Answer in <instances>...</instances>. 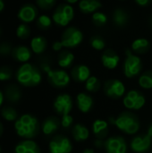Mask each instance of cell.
I'll return each mask as SVG.
<instances>
[{
	"label": "cell",
	"mask_w": 152,
	"mask_h": 153,
	"mask_svg": "<svg viewBox=\"0 0 152 153\" xmlns=\"http://www.w3.org/2000/svg\"><path fill=\"white\" fill-rule=\"evenodd\" d=\"M109 122L127 135H136L141 128L139 118L130 111L123 112L116 117H110Z\"/></svg>",
	"instance_id": "obj_1"
},
{
	"label": "cell",
	"mask_w": 152,
	"mask_h": 153,
	"mask_svg": "<svg viewBox=\"0 0 152 153\" xmlns=\"http://www.w3.org/2000/svg\"><path fill=\"white\" fill-rule=\"evenodd\" d=\"M14 129L17 135L21 138L31 140L38 135L40 125L34 116L30 114H24L15 121Z\"/></svg>",
	"instance_id": "obj_2"
},
{
	"label": "cell",
	"mask_w": 152,
	"mask_h": 153,
	"mask_svg": "<svg viewBox=\"0 0 152 153\" xmlns=\"http://www.w3.org/2000/svg\"><path fill=\"white\" fill-rule=\"evenodd\" d=\"M17 82L25 87H34L39 85L42 81L40 70L30 63L22 65L16 72Z\"/></svg>",
	"instance_id": "obj_3"
},
{
	"label": "cell",
	"mask_w": 152,
	"mask_h": 153,
	"mask_svg": "<svg viewBox=\"0 0 152 153\" xmlns=\"http://www.w3.org/2000/svg\"><path fill=\"white\" fill-rule=\"evenodd\" d=\"M142 66V59L137 55L133 54L130 49H127L126 57L124 62V74L125 77L132 79L140 75Z\"/></svg>",
	"instance_id": "obj_4"
},
{
	"label": "cell",
	"mask_w": 152,
	"mask_h": 153,
	"mask_svg": "<svg viewBox=\"0 0 152 153\" xmlns=\"http://www.w3.org/2000/svg\"><path fill=\"white\" fill-rule=\"evenodd\" d=\"M145 104L146 98L138 90H130L123 97V105L128 111H139Z\"/></svg>",
	"instance_id": "obj_5"
},
{
	"label": "cell",
	"mask_w": 152,
	"mask_h": 153,
	"mask_svg": "<svg viewBox=\"0 0 152 153\" xmlns=\"http://www.w3.org/2000/svg\"><path fill=\"white\" fill-rule=\"evenodd\" d=\"M73 17L74 10L73 6L69 4H61L56 8L52 15V20L56 25L65 27L70 23Z\"/></svg>",
	"instance_id": "obj_6"
},
{
	"label": "cell",
	"mask_w": 152,
	"mask_h": 153,
	"mask_svg": "<svg viewBox=\"0 0 152 153\" xmlns=\"http://www.w3.org/2000/svg\"><path fill=\"white\" fill-rule=\"evenodd\" d=\"M83 40L82 32L74 26L66 28L61 37V42L65 48H73L78 47Z\"/></svg>",
	"instance_id": "obj_7"
},
{
	"label": "cell",
	"mask_w": 152,
	"mask_h": 153,
	"mask_svg": "<svg viewBox=\"0 0 152 153\" xmlns=\"http://www.w3.org/2000/svg\"><path fill=\"white\" fill-rule=\"evenodd\" d=\"M103 91L105 95L112 100H118L123 98L126 93L125 83L118 79H110L104 82Z\"/></svg>",
	"instance_id": "obj_8"
},
{
	"label": "cell",
	"mask_w": 152,
	"mask_h": 153,
	"mask_svg": "<svg viewBox=\"0 0 152 153\" xmlns=\"http://www.w3.org/2000/svg\"><path fill=\"white\" fill-rule=\"evenodd\" d=\"M49 153H71L73 150L72 140L65 135L54 136L48 143Z\"/></svg>",
	"instance_id": "obj_9"
},
{
	"label": "cell",
	"mask_w": 152,
	"mask_h": 153,
	"mask_svg": "<svg viewBox=\"0 0 152 153\" xmlns=\"http://www.w3.org/2000/svg\"><path fill=\"white\" fill-rule=\"evenodd\" d=\"M73 100L68 93H61L57 95L53 102V108L55 112L62 117L65 115L71 114L73 108Z\"/></svg>",
	"instance_id": "obj_10"
},
{
	"label": "cell",
	"mask_w": 152,
	"mask_h": 153,
	"mask_svg": "<svg viewBox=\"0 0 152 153\" xmlns=\"http://www.w3.org/2000/svg\"><path fill=\"white\" fill-rule=\"evenodd\" d=\"M49 83L56 89H64L71 82V75L64 69L51 70L47 74Z\"/></svg>",
	"instance_id": "obj_11"
},
{
	"label": "cell",
	"mask_w": 152,
	"mask_h": 153,
	"mask_svg": "<svg viewBox=\"0 0 152 153\" xmlns=\"http://www.w3.org/2000/svg\"><path fill=\"white\" fill-rule=\"evenodd\" d=\"M128 148L129 146L123 136L115 135L105 140L104 149L106 153H127Z\"/></svg>",
	"instance_id": "obj_12"
},
{
	"label": "cell",
	"mask_w": 152,
	"mask_h": 153,
	"mask_svg": "<svg viewBox=\"0 0 152 153\" xmlns=\"http://www.w3.org/2000/svg\"><path fill=\"white\" fill-rule=\"evenodd\" d=\"M152 144V138L146 134H137L134 135L130 142V149L134 153L148 152Z\"/></svg>",
	"instance_id": "obj_13"
},
{
	"label": "cell",
	"mask_w": 152,
	"mask_h": 153,
	"mask_svg": "<svg viewBox=\"0 0 152 153\" xmlns=\"http://www.w3.org/2000/svg\"><path fill=\"white\" fill-rule=\"evenodd\" d=\"M75 104L81 113L87 114L93 108L94 100L89 92H79L75 98Z\"/></svg>",
	"instance_id": "obj_14"
},
{
	"label": "cell",
	"mask_w": 152,
	"mask_h": 153,
	"mask_svg": "<svg viewBox=\"0 0 152 153\" xmlns=\"http://www.w3.org/2000/svg\"><path fill=\"white\" fill-rule=\"evenodd\" d=\"M91 132L96 139L106 140L109 134V122L104 119H96L92 123Z\"/></svg>",
	"instance_id": "obj_15"
},
{
	"label": "cell",
	"mask_w": 152,
	"mask_h": 153,
	"mask_svg": "<svg viewBox=\"0 0 152 153\" xmlns=\"http://www.w3.org/2000/svg\"><path fill=\"white\" fill-rule=\"evenodd\" d=\"M120 62L118 54L111 48L106 49L101 55V63L103 66L108 70L116 69Z\"/></svg>",
	"instance_id": "obj_16"
},
{
	"label": "cell",
	"mask_w": 152,
	"mask_h": 153,
	"mask_svg": "<svg viewBox=\"0 0 152 153\" xmlns=\"http://www.w3.org/2000/svg\"><path fill=\"white\" fill-rule=\"evenodd\" d=\"M38 15L37 7L31 4H26L22 5L18 12V18L23 23H29L33 22Z\"/></svg>",
	"instance_id": "obj_17"
},
{
	"label": "cell",
	"mask_w": 152,
	"mask_h": 153,
	"mask_svg": "<svg viewBox=\"0 0 152 153\" xmlns=\"http://www.w3.org/2000/svg\"><path fill=\"white\" fill-rule=\"evenodd\" d=\"M61 126L60 119L56 117H47L40 126L41 132L46 136H50L55 134Z\"/></svg>",
	"instance_id": "obj_18"
},
{
	"label": "cell",
	"mask_w": 152,
	"mask_h": 153,
	"mask_svg": "<svg viewBox=\"0 0 152 153\" xmlns=\"http://www.w3.org/2000/svg\"><path fill=\"white\" fill-rule=\"evenodd\" d=\"M71 78L75 82H85L91 75L90 68L85 65H77L71 70Z\"/></svg>",
	"instance_id": "obj_19"
},
{
	"label": "cell",
	"mask_w": 152,
	"mask_h": 153,
	"mask_svg": "<svg viewBox=\"0 0 152 153\" xmlns=\"http://www.w3.org/2000/svg\"><path fill=\"white\" fill-rule=\"evenodd\" d=\"M71 134L75 142L83 143L90 138V131L85 125L78 123L73 125V127L71 128Z\"/></svg>",
	"instance_id": "obj_20"
},
{
	"label": "cell",
	"mask_w": 152,
	"mask_h": 153,
	"mask_svg": "<svg viewBox=\"0 0 152 153\" xmlns=\"http://www.w3.org/2000/svg\"><path fill=\"white\" fill-rule=\"evenodd\" d=\"M15 153H40L38 143L30 139H25L18 143L14 148Z\"/></svg>",
	"instance_id": "obj_21"
},
{
	"label": "cell",
	"mask_w": 152,
	"mask_h": 153,
	"mask_svg": "<svg viewBox=\"0 0 152 153\" xmlns=\"http://www.w3.org/2000/svg\"><path fill=\"white\" fill-rule=\"evenodd\" d=\"M102 3L100 0H80L79 9L84 14H90L98 12L101 8Z\"/></svg>",
	"instance_id": "obj_22"
},
{
	"label": "cell",
	"mask_w": 152,
	"mask_h": 153,
	"mask_svg": "<svg viewBox=\"0 0 152 153\" xmlns=\"http://www.w3.org/2000/svg\"><path fill=\"white\" fill-rule=\"evenodd\" d=\"M113 23L118 28H124L129 22V13L123 8H116L112 13Z\"/></svg>",
	"instance_id": "obj_23"
},
{
	"label": "cell",
	"mask_w": 152,
	"mask_h": 153,
	"mask_svg": "<svg viewBox=\"0 0 152 153\" xmlns=\"http://www.w3.org/2000/svg\"><path fill=\"white\" fill-rule=\"evenodd\" d=\"M12 56L18 62L27 63L31 57V51L25 46H18L13 49Z\"/></svg>",
	"instance_id": "obj_24"
},
{
	"label": "cell",
	"mask_w": 152,
	"mask_h": 153,
	"mask_svg": "<svg viewBox=\"0 0 152 153\" xmlns=\"http://www.w3.org/2000/svg\"><path fill=\"white\" fill-rule=\"evenodd\" d=\"M73 61H74V55L72 52H70L69 50L60 51L57 57V63L62 69L70 68L73 65Z\"/></svg>",
	"instance_id": "obj_25"
},
{
	"label": "cell",
	"mask_w": 152,
	"mask_h": 153,
	"mask_svg": "<svg viewBox=\"0 0 152 153\" xmlns=\"http://www.w3.org/2000/svg\"><path fill=\"white\" fill-rule=\"evenodd\" d=\"M151 48V42L144 38H139L133 40L132 43V49L134 53L138 55H142L147 53Z\"/></svg>",
	"instance_id": "obj_26"
},
{
	"label": "cell",
	"mask_w": 152,
	"mask_h": 153,
	"mask_svg": "<svg viewBox=\"0 0 152 153\" xmlns=\"http://www.w3.org/2000/svg\"><path fill=\"white\" fill-rule=\"evenodd\" d=\"M47 45V43L45 38L40 36L34 37L30 41V49L32 50L33 53L37 55H40L46 50Z\"/></svg>",
	"instance_id": "obj_27"
},
{
	"label": "cell",
	"mask_w": 152,
	"mask_h": 153,
	"mask_svg": "<svg viewBox=\"0 0 152 153\" xmlns=\"http://www.w3.org/2000/svg\"><path fill=\"white\" fill-rule=\"evenodd\" d=\"M84 87H85V90L87 92L95 93V92H98L101 89L102 84H101V82L99 81V79L98 77L91 75L84 82Z\"/></svg>",
	"instance_id": "obj_28"
},
{
	"label": "cell",
	"mask_w": 152,
	"mask_h": 153,
	"mask_svg": "<svg viewBox=\"0 0 152 153\" xmlns=\"http://www.w3.org/2000/svg\"><path fill=\"white\" fill-rule=\"evenodd\" d=\"M5 97L10 102L16 103L18 102L22 98V92L19 87H17L14 84L9 85L5 90Z\"/></svg>",
	"instance_id": "obj_29"
},
{
	"label": "cell",
	"mask_w": 152,
	"mask_h": 153,
	"mask_svg": "<svg viewBox=\"0 0 152 153\" xmlns=\"http://www.w3.org/2000/svg\"><path fill=\"white\" fill-rule=\"evenodd\" d=\"M139 86L143 90H151L152 89V71L149 70L142 73L138 79Z\"/></svg>",
	"instance_id": "obj_30"
},
{
	"label": "cell",
	"mask_w": 152,
	"mask_h": 153,
	"mask_svg": "<svg viewBox=\"0 0 152 153\" xmlns=\"http://www.w3.org/2000/svg\"><path fill=\"white\" fill-rule=\"evenodd\" d=\"M1 116L4 119H5L8 122L16 121L18 118L17 111L11 107H4L1 110Z\"/></svg>",
	"instance_id": "obj_31"
},
{
	"label": "cell",
	"mask_w": 152,
	"mask_h": 153,
	"mask_svg": "<svg viewBox=\"0 0 152 153\" xmlns=\"http://www.w3.org/2000/svg\"><path fill=\"white\" fill-rule=\"evenodd\" d=\"M90 44L92 48H94L95 50H98V51H101L106 48V42H105L104 39L98 35L92 36L90 38Z\"/></svg>",
	"instance_id": "obj_32"
},
{
	"label": "cell",
	"mask_w": 152,
	"mask_h": 153,
	"mask_svg": "<svg viewBox=\"0 0 152 153\" xmlns=\"http://www.w3.org/2000/svg\"><path fill=\"white\" fill-rule=\"evenodd\" d=\"M92 22L94 25L98 26V27H101L104 26L107 22H108V16L102 13V12H95L94 13H92Z\"/></svg>",
	"instance_id": "obj_33"
},
{
	"label": "cell",
	"mask_w": 152,
	"mask_h": 153,
	"mask_svg": "<svg viewBox=\"0 0 152 153\" xmlns=\"http://www.w3.org/2000/svg\"><path fill=\"white\" fill-rule=\"evenodd\" d=\"M52 21L53 20H51V18L47 15H45V14L40 15L37 19V26L39 29L43 30H48L52 25Z\"/></svg>",
	"instance_id": "obj_34"
},
{
	"label": "cell",
	"mask_w": 152,
	"mask_h": 153,
	"mask_svg": "<svg viewBox=\"0 0 152 153\" xmlns=\"http://www.w3.org/2000/svg\"><path fill=\"white\" fill-rule=\"evenodd\" d=\"M30 34V29L27 25V23H21L16 29L17 37L22 39H25L29 38Z\"/></svg>",
	"instance_id": "obj_35"
},
{
	"label": "cell",
	"mask_w": 152,
	"mask_h": 153,
	"mask_svg": "<svg viewBox=\"0 0 152 153\" xmlns=\"http://www.w3.org/2000/svg\"><path fill=\"white\" fill-rule=\"evenodd\" d=\"M73 117L71 114L68 115H65L62 116L60 118V123H61V126L65 129H68L70 127H73Z\"/></svg>",
	"instance_id": "obj_36"
},
{
	"label": "cell",
	"mask_w": 152,
	"mask_h": 153,
	"mask_svg": "<svg viewBox=\"0 0 152 153\" xmlns=\"http://www.w3.org/2000/svg\"><path fill=\"white\" fill-rule=\"evenodd\" d=\"M56 0H36L37 5L43 10H49L55 6Z\"/></svg>",
	"instance_id": "obj_37"
},
{
	"label": "cell",
	"mask_w": 152,
	"mask_h": 153,
	"mask_svg": "<svg viewBox=\"0 0 152 153\" xmlns=\"http://www.w3.org/2000/svg\"><path fill=\"white\" fill-rule=\"evenodd\" d=\"M12 75H13V72L9 67L7 66L0 67V81L1 82L10 80L12 78Z\"/></svg>",
	"instance_id": "obj_38"
},
{
	"label": "cell",
	"mask_w": 152,
	"mask_h": 153,
	"mask_svg": "<svg viewBox=\"0 0 152 153\" xmlns=\"http://www.w3.org/2000/svg\"><path fill=\"white\" fill-rule=\"evenodd\" d=\"M12 51H13V49L9 43L4 42V43L0 44V55L1 56H6L10 55L12 53Z\"/></svg>",
	"instance_id": "obj_39"
},
{
	"label": "cell",
	"mask_w": 152,
	"mask_h": 153,
	"mask_svg": "<svg viewBox=\"0 0 152 153\" xmlns=\"http://www.w3.org/2000/svg\"><path fill=\"white\" fill-rule=\"evenodd\" d=\"M94 144V148L96 149H104V145H105V140H101V139H95L93 142Z\"/></svg>",
	"instance_id": "obj_40"
},
{
	"label": "cell",
	"mask_w": 152,
	"mask_h": 153,
	"mask_svg": "<svg viewBox=\"0 0 152 153\" xmlns=\"http://www.w3.org/2000/svg\"><path fill=\"white\" fill-rule=\"evenodd\" d=\"M63 48H64V46H63L61 40H56V41H55V42L53 43V45H52V48H53L54 51L60 52V51L62 50Z\"/></svg>",
	"instance_id": "obj_41"
},
{
	"label": "cell",
	"mask_w": 152,
	"mask_h": 153,
	"mask_svg": "<svg viewBox=\"0 0 152 153\" xmlns=\"http://www.w3.org/2000/svg\"><path fill=\"white\" fill-rule=\"evenodd\" d=\"M134 1H135V3H136L138 5L143 6V7L148 6V5L152 2V0H134Z\"/></svg>",
	"instance_id": "obj_42"
},
{
	"label": "cell",
	"mask_w": 152,
	"mask_h": 153,
	"mask_svg": "<svg viewBox=\"0 0 152 153\" xmlns=\"http://www.w3.org/2000/svg\"><path fill=\"white\" fill-rule=\"evenodd\" d=\"M41 70L43 71V72H45L47 74L52 70V68L50 67V65H49V64H47V63H42L41 64Z\"/></svg>",
	"instance_id": "obj_43"
},
{
	"label": "cell",
	"mask_w": 152,
	"mask_h": 153,
	"mask_svg": "<svg viewBox=\"0 0 152 153\" xmlns=\"http://www.w3.org/2000/svg\"><path fill=\"white\" fill-rule=\"evenodd\" d=\"M82 153H95V150L93 148H85Z\"/></svg>",
	"instance_id": "obj_44"
},
{
	"label": "cell",
	"mask_w": 152,
	"mask_h": 153,
	"mask_svg": "<svg viewBox=\"0 0 152 153\" xmlns=\"http://www.w3.org/2000/svg\"><path fill=\"white\" fill-rule=\"evenodd\" d=\"M147 134L150 136V137H151L152 138V123L149 126V127H148V130H147Z\"/></svg>",
	"instance_id": "obj_45"
},
{
	"label": "cell",
	"mask_w": 152,
	"mask_h": 153,
	"mask_svg": "<svg viewBox=\"0 0 152 153\" xmlns=\"http://www.w3.org/2000/svg\"><path fill=\"white\" fill-rule=\"evenodd\" d=\"M4 0H0V13L4 10Z\"/></svg>",
	"instance_id": "obj_46"
},
{
	"label": "cell",
	"mask_w": 152,
	"mask_h": 153,
	"mask_svg": "<svg viewBox=\"0 0 152 153\" xmlns=\"http://www.w3.org/2000/svg\"><path fill=\"white\" fill-rule=\"evenodd\" d=\"M67 4H75V3H77L78 1H80V0H65Z\"/></svg>",
	"instance_id": "obj_47"
},
{
	"label": "cell",
	"mask_w": 152,
	"mask_h": 153,
	"mask_svg": "<svg viewBox=\"0 0 152 153\" xmlns=\"http://www.w3.org/2000/svg\"><path fill=\"white\" fill-rule=\"evenodd\" d=\"M3 101H4V94H3V92L0 91V107H1V105H2V103H3Z\"/></svg>",
	"instance_id": "obj_48"
},
{
	"label": "cell",
	"mask_w": 152,
	"mask_h": 153,
	"mask_svg": "<svg viewBox=\"0 0 152 153\" xmlns=\"http://www.w3.org/2000/svg\"><path fill=\"white\" fill-rule=\"evenodd\" d=\"M2 133H3V126H2V124L0 123V135L2 134Z\"/></svg>",
	"instance_id": "obj_49"
},
{
	"label": "cell",
	"mask_w": 152,
	"mask_h": 153,
	"mask_svg": "<svg viewBox=\"0 0 152 153\" xmlns=\"http://www.w3.org/2000/svg\"><path fill=\"white\" fill-rule=\"evenodd\" d=\"M150 25H151V27L152 28V16L150 17Z\"/></svg>",
	"instance_id": "obj_50"
},
{
	"label": "cell",
	"mask_w": 152,
	"mask_h": 153,
	"mask_svg": "<svg viewBox=\"0 0 152 153\" xmlns=\"http://www.w3.org/2000/svg\"><path fill=\"white\" fill-rule=\"evenodd\" d=\"M0 153H1V147H0Z\"/></svg>",
	"instance_id": "obj_51"
},
{
	"label": "cell",
	"mask_w": 152,
	"mask_h": 153,
	"mask_svg": "<svg viewBox=\"0 0 152 153\" xmlns=\"http://www.w3.org/2000/svg\"><path fill=\"white\" fill-rule=\"evenodd\" d=\"M121 1H125V0H121Z\"/></svg>",
	"instance_id": "obj_52"
},
{
	"label": "cell",
	"mask_w": 152,
	"mask_h": 153,
	"mask_svg": "<svg viewBox=\"0 0 152 153\" xmlns=\"http://www.w3.org/2000/svg\"><path fill=\"white\" fill-rule=\"evenodd\" d=\"M0 33H1V30H0Z\"/></svg>",
	"instance_id": "obj_53"
},
{
	"label": "cell",
	"mask_w": 152,
	"mask_h": 153,
	"mask_svg": "<svg viewBox=\"0 0 152 153\" xmlns=\"http://www.w3.org/2000/svg\"><path fill=\"white\" fill-rule=\"evenodd\" d=\"M151 153H152V152H151Z\"/></svg>",
	"instance_id": "obj_54"
}]
</instances>
